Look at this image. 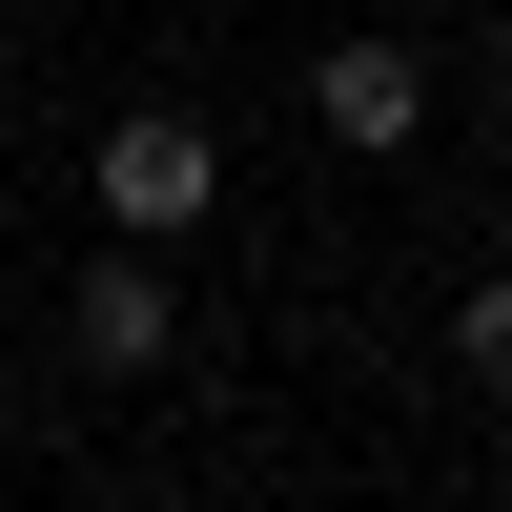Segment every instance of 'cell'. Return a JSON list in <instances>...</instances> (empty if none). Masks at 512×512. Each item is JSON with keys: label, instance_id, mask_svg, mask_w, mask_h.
Returning <instances> with one entry per match:
<instances>
[{"label": "cell", "instance_id": "6da1fadb", "mask_svg": "<svg viewBox=\"0 0 512 512\" xmlns=\"http://www.w3.org/2000/svg\"><path fill=\"white\" fill-rule=\"evenodd\" d=\"M103 226H123V246H185V226H205V123H185V103L103 123Z\"/></svg>", "mask_w": 512, "mask_h": 512}, {"label": "cell", "instance_id": "7a4b0ae2", "mask_svg": "<svg viewBox=\"0 0 512 512\" xmlns=\"http://www.w3.org/2000/svg\"><path fill=\"white\" fill-rule=\"evenodd\" d=\"M164 328H185V308H164V267H144V246H82V287H62V349L103 369V390H144V369H164Z\"/></svg>", "mask_w": 512, "mask_h": 512}, {"label": "cell", "instance_id": "3957f363", "mask_svg": "<svg viewBox=\"0 0 512 512\" xmlns=\"http://www.w3.org/2000/svg\"><path fill=\"white\" fill-rule=\"evenodd\" d=\"M308 103H328V144H410V103H431V82H410V41H328Z\"/></svg>", "mask_w": 512, "mask_h": 512}, {"label": "cell", "instance_id": "277c9868", "mask_svg": "<svg viewBox=\"0 0 512 512\" xmlns=\"http://www.w3.org/2000/svg\"><path fill=\"white\" fill-rule=\"evenodd\" d=\"M451 369H472V390H512V287H472V328H451Z\"/></svg>", "mask_w": 512, "mask_h": 512}]
</instances>
